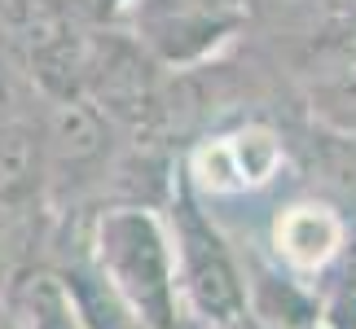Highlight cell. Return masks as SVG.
<instances>
[{
    "mask_svg": "<svg viewBox=\"0 0 356 329\" xmlns=\"http://www.w3.org/2000/svg\"><path fill=\"white\" fill-rule=\"evenodd\" d=\"M88 255L111 285L128 298V307L149 329H185V303L176 285V255L168 237V219L159 207L111 202L92 211L84 224Z\"/></svg>",
    "mask_w": 356,
    "mask_h": 329,
    "instance_id": "cell-1",
    "label": "cell"
},
{
    "mask_svg": "<svg viewBox=\"0 0 356 329\" xmlns=\"http://www.w3.org/2000/svg\"><path fill=\"white\" fill-rule=\"evenodd\" d=\"M159 211L168 219L185 317L198 329H238L246 321V268L181 167Z\"/></svg>",
    "mask_w": 356,
    "mask_h": 329,
    "instance_id": "cell-2",
    "label": "cell"
},
{
    "mask_svg": "<svg viewBox=\"0 0 356 329\" xmlns=\"http://www.w3.org/2000/svg\"><path fill=\"white\" fill-rule=\"evenodd\" d=\"M111 115L79 97H66L53 106L44 123V202L49 207L79 211L92 189L111 185L115 158H111Z\"/></svg>",
    "mask_w": 356,
    "mask_h": 329,
    "instance_id": "cell-3",
    "label": "cell"
},
{
    "mask_svg": "<svg viewBox=\"0 0 356 329\" xmlns=\"http://www.w3.org/2000/svg\"><path fill=\"white\" fill-rule=\"evenodd\" d=\"M286 167V141L277 128L246 119L229 132H211L181 158L185 180L198 198H238L273 185Z\"/></svg>",
    "mask_w": 356,
    "mask_h": 329,
    "instance_id": "cell-4",
    "label": "cell"
},
{
    "mask_svg": "<svg viewBox=\"0 0 356 329\" xmlns=\"http://www.w3.org/2000/svg\"><path fill=\"white\" fill-rule=\"evenodd\" d=\"M352 215L325 198H295L277 207L268 224V259L295 277L317 285L325 272L334 268V259L343 255Z\"/></svg>",
    "mask_w": 356,
    "mask_h": 329,
    "instance_id": "cell-5",
    "label": "cell"
},
{
    "mask_svg": "<svg viewBox=\"0 0 356 329\" xmlns=\"http://www.w3.org/2000/svg\"><path fill=\"white\" fill-rule=\"evenodd\" d=\"M246 317L259 329H312L321 317L317 285L277 268L268 255H251L246 268Z\"/></svg>",
    "mask_w": 356,
    "mask_h": 329,
    "instance_id": "cell-6",
    "label": "cell"
},
{
    "mask_svg": "<svg viewBox=\"0 0 356 329\" xmlns=\"http://www.w3.org/2000/svg\"><path fill=\"white\" fill-rule=\"evenodd\" d=\"M44 202V128L0 123V211L35 215Z\"/></svg>",
    "mask_w": 356,
    "mask_h": 329,
    "instance_id": "cell-7",
    "label": "cell"
},
{
    "mask_svg": "<svg viewBox=\"0 0 356 329\" xmlns=\"http://www.w3.org/2000/svg\"><path fill=\"white\" fill-rule=\"evenodd\" d=\"M308 110L325 132L343 136V141H356V62L312 79L308 84Z\"/></svg>",
    "mask_w": 356,
    "mask_h": 329,
    "instance_id": "cell-8",
    "label": "cell"
},
{
    "mask_svg": "<svg viewBox=\"0 0 356 329\" xmlns=\"http://www.w3.org/2000/svg\"><path fill=\"white\" fill-rule=\"evenodd\" d=\"M13 307L22 312V325L26 329H79L75 317H71V307H66V298H62V290L53 285L49 272H40V277L26 285L18 298H13Z\"/></svg>",
    "mask_w": 356,
    "mask_h": 329,
    "instance_id": "cell-9",
    "label": "cell"
},
{
    "mask_svg": "<svg viewBox=\"0 0 356 329\" xmlns=\"http://www.w3.org/2000/svg\"><path fill=\"white\" fill-rule=\"evenodd\" d=\"M22 97H26V71H22L18 53L9 49V40H0V123L22 119Z\"/></svg>",
    "mask_w": 356,
    "mask_h": 329,
    "instance_id": "cell-10",
    "label": "cell"
},
{
    "mask_svg": "<svg viewBox=\"0 0 356 329\" xmlns=\"http://www.w3.org/2000/svg\"><path fill=\"white\" fill-rule=\"evenodd\" d=\"M246 329H259V325H255V321H251V317H246Z\"/></svg>",
    "mask_w": 356,
    "mask_h": 329,
    "instance_id": "cell-11",
    "label": "cell"
},
{
    "mask_svg": "<svg viewBox=\"0 0 356 329\" xmlns=\"http://www.w3.org/2000/svg\"><path fill=\"white\" fill-rule=\"evenodd\" d=\"M185 329H198V325H194V321H189V325H185Z\"/></svg>",
    "mask_w": 356,
    "mask_h": 329,
    "instance_id": "cell-12",
    "label": "cell"
},
{
    "mask_svg": "<svg viewBox=\"0 0 356 329\" xmlns=\"http://www.w3.org/2000/svg\"><path fill=\"white\" fill-rule=\"evenodd\" d=\"M312 329H321V325H312Z\"/></svg>",
    "mask_w": 356,
    "mask_h": 329,
    "instance_id": "cell-13",
    "label": "cell"
}]
</instances>
